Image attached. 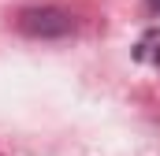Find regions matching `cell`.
Here are the masks:
<instances>
[{
  "mask_svg": "<svg viewBox=\"0 0 160 156\" xmlns=\"http://www.w3.org/2000/svg\"><path fill=\"white\" fill-rule=\"evenodd\" d=\"M145 7H149V15H160V0H145Z\"/></svg>",
  "mask_w": 160,
  "mask_h": 156,
  "instance_id": "3",
  "label": "cell"
},
{
  "mask_svg": "<svg viewBox=\"0 0 160 156\" xmlns=\"http://www.w3.org/2000/svg\"><path fill=\"white\" fill-rule=\"evenodd\" d=\"M15 30L34 41H56V37L75 34V15L67 7H56V4H34V7H22L15 15Z\"/></svg>",
  "mask_w": 160,
  "mask_h": 156,
  "instance_id": "1",
  "label": "cell"
},
{
  "mask_svg": "<svg viewBox=\"0 0 160 156\" xmlns=\"http://www.w3.org/2000/svg\"><path fill=\"white\" fill-rule=\"evenodd\" d=\"M134 60H138V63H153V67H160V34H157V30H149L145 37L134 45Z\"/></svg>",
  "mask_w": 160,
  "mask_h": 156,
  "instance_id": "2",
  "label": "cell"
}]
</instances>
